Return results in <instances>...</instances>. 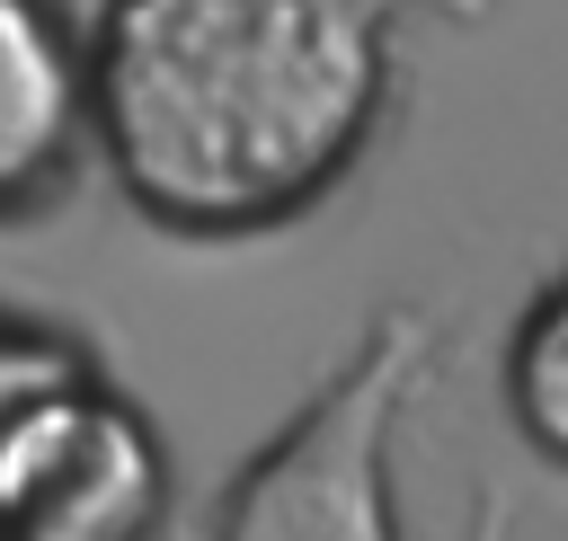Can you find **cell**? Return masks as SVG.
<instances>
[{"label":"cell","mask_w":568,"mask_h":541,"mask_svg":"<svg viewBox=\"0 0 568 541\" xmlns=\"http://www.w3.org/2000/svg\"><path fill=\"white\" fill-rule=\"evenodd\" d=\"M355 9H382V0H355Z\"/></svg>","instance_id":"ba28073f"},{"label":"cell","mask_w":568,"mask_h":541,"mask_svg":"<svg viewBox=\"0 0 568 541\" xmlns=\"http://www.w3.org/2000/svg\"><path fill=\"white\" fill-rule=\"evenodd\" d=\"M71 372H80V355H71L62 337L0 319V426H9V417H18L36 390H53V381H71Z\"/></svg>","instance_id":"8992f818"},{"label":"cell","mask_w":568,"mask_h":541,"mask_svg":"<svg viewBox=\"0 0 568 541\" xmlns=\"http://www.w3.org/2000/svg\"><path fill=\"white\" fill-rule=\"evenodd\" d=\"M506 514H515V506H506V488L488 479V488H479V514H470V541H506Z\"/></svg>","instance_id":"52a82bcc"},{"label":"cell","mask_w":568,"mask_h":541,"mask_svg":"<svg viewBox=\"0 0 568 541\" xmlns=\"http://www.w3.org/2000/svg\"><path fill=\"white\" fill-rule=\"evenodd\" d=\"M497 381H506L515 435H524L550 470H568V275H550V284L524 302Z\"/></svg>","instance_id":"5b68a950"},{"label":"cell","mask_w":568,"mask_h":541,"mask_svg":"<svg viewBox=\"0 0 568 541\" xmlns=\"http://www.w3.org/2000/svg\"><path fill=\"white\" fill-rule=\"evenodd\" d=\"M435 364V319L417 302L373 310L337 372L240 461L204 541H408L399 532V417Z\"/></svg>","instance_id":"7a4b0ae2"},{"label":"cell","mask_w":568,"mask_h":541,"mask_svg":"<svg viewBox=\"0 0 568 541\" xmlns=\"http://www.w3.org/2000/svg\"><path fill=\"white\" fill-rule=\"evenodd\" d=\"M169 497L160 426L89 364L0 426V541H160Z\"/></svg>","instance_id":"3957f363"},{"label":"cell","mask_w":568,"mask_h":541,"mask_svg":"<svg viewBox=\"0 0 568 541\" xmlns=\"http://www.w3.org/2000/svg\"><path fill=\"white\" fill-rule=\"evenodd\" d=\"M89 151L178 239H248L320 204L382 124L390 18L355 0H98Z\"/></svg>","instance_id":"6da1fadb"},{"label":"cell","mask_w":568,"mask_h":541,"mask_svg":"<svg viewBox=\"0 0 568 541\" xmlns=\"http://www.w3.org/2000/svg\"><path fill=\"white\" fill-rule=\"evenodd\" d=\"M89 151L80 18L62 0H0V213H27Z\"/></svg>","instance_id":"277c9868"}]
</instances>
